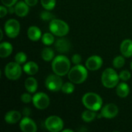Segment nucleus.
Returning a JSON list of instances; mask_svg holds the SVG:
<instances>
[{"mask_svg":"<svg viewBox=\"0 0 132 132\" xmlns=\"http://www.w3.org/2000/svg\"><path fill=\"white\" fill-rule=\"evenodd\" d=\"M52 69L54 73L63 77L67 74L70 70V61L63 55L56 56L52 63Z\"/></svg>","mask_w":132,"mask_h":132,"instance_id":"nucleus-1","label":"nucleus"},{"mask_svg":"<svg viewBox=\"0 0 132 132\" xmlns=\"http://www.w3.org/2000/svg\"><path fill=\"white\" fill-rule=\"evenodd\" d=\"M82 102L87 109L94 111H99L103 105L102 98L98 94L92 92L85 94L82 97Z\"/></svg>","mask_w":132,"mask_h":132,"instance_id":"nucleus-2","label":"nucleus"},{"mask_svg":"<svg viewBox=\"0 0 132 132\" xmlns=\"http://www.w3.org/2000/svg\"><path fill=\"white\" fill-rule=\"evenodd\" d=\"M87 75L88 73L87 69L84 66L78 64L75 65L70 70L68 73V78L70 82L76 84H80L87 80Z\"/></svg>","mask_w":132,"mask_h":132,"instance_id":"nucleus-3","label":"nucleus"},{"mask_svg":"<svg viewBox=\"0 0 132 132\" xmlns=\"http://www.w3.org/2000/svg\"><path fill=\"white\" fill-rule=\"evenodd\" d=\"M119 75L116 73L114 69H106L101 76L102 84L107 88H114L117 87L119 82Z\"/></svg>","mask_w":132,"mask_h":132,"instance_id":"nucleus-4","label":"nucleus"},{"mask_svg":"<svg viewBox=\"0 0 132 132\" xmlns=\"http://www.w3.org/2000/svg\"><path fill=\"white\" fill-rule=\"evenodd\" d=\"M50 30L53 35L63 37L69 32L70 27L66 22L61 19H53L52 21H50Z\"/></svg>","mask_w":132,"mask_h":132,"instance_id":"nucleus-5","label":"nucleus"},{"mask_svg":"<svg viewBox=\"0 0 132 132\" xmlns=\"http://www.w3.org/2000/svg\"><path fill=\"white\" fill-rule=\"evenodd\" d=\"M5 77L12 80H18L22 75V68L20 64L16 62H10L5 67Z\"/></svg>","mask_w":132,"mask_h":132,"instance_id":"nucleus-6","label":"nucleus"},{"mask_svg":"<svg viewBox=\"0 0 132 132\" xmlns=\"http://www.w3.org/2000/svg\"><path fill=\"white\" fill-rule=\"evenodd\" d=\"M63 80L60 78V76L57 75V74H51L49 75L45 81V85L46 87L50 90V91H58L60 90H61L62 86H63Z\"/></svg>","mask_w":132,"mask_h":132,"instance_id":"nucleus-7","label":"nucleus"},{"mask_svg":"<svg viewBox=\"0 0 132 132\" xmlns=\"http://www.w3.org/2000/svg\"><path fill=\"white\" fill-rule=\"evenodd\" d=\"M45 126L48 131L51 132H59L63 130V121L58 116H50L45 121Z\"/></svg>","mask_w":132,"mask_h":132,"instance_id":"nucleus-8","label":"nucleus"},{"mask_svg":"<svg viewBox=\"0 0 132 132\" xmlns=\"http://www.w3.org/2000/svg\"><path fill=\"white\" fill-rule=\"evenodd\" d=\"M4 30L9 38H15L20 32V24L19 21L14 19L6 21L4 26Z\"/></svg>","mask_w":132,"mask_h":132,"instance_id":"nucleus-9","label":"nucleus"},{"mask_svg":"<svg viewBox=\"0 0 132 132\" xmlns=\"http://www.w3.org/2000/svg\"><path fill=\"white\" fill-rule=\"evenodd\" d=\"M32 103H33V105L37 109L44 110L48 108V106L50 105V97H48L46 94L39 92V93L36 94L32 97Z\"/></svg>","mask_w":132,"mask_h":132,"instance_id":"nucleus-10","label":"nucleus"},{"mask_svg":"<svg viewBox=\"0 0 132 132\" xmlns=\"http://www.w3.org/2000/svg\"><path fill=\"white\" fill-rule=\"evenodd\" d=\"M118 108L114 104H108L101 109V114L105 118H114L118 114Z\"/></svg>","mask_w":132,"mask_h":132,"instance_id":"nucleus-11","label":"nucleus"},{"mask_svg":"<svg viewBox=\"0 0 132 132\" xmlns=\"http://www.w3.org/2000/svg\"><path fill=\"white\" fill-rule=\"evenodd\" d=\"M103 64V60L99 56H91L86 61L87 69L91 71H95L99 70Z\"/></svg>","mask_w":132,"mask_h":132,"instance_id":"nucleus-12","label":"nucleus"},{"mask_svg":"<svg viewBox=\"0 0 132 132\" xmlns=\"http://www.w3.org/2000/svg\"><path fill=\"white\" fill-rule=\"evenodd\" d=\"M19 128L23 132H36L37 130L36 123L29 117H24L20 121Z\"/></svg>","mask_w":132,"mask_h":132,"instance_id":"nucleus-13","label":"nucleus"},{"mask_svg":"<svg viewBox=\"0 0 132 132\" xmlns=\"http://www.w3.org/2000/svg\"><path fill=\"white\" fill-rule=\"evenodd\" d=\"M55 48L56 50L61 53H65L70 51L71 48L70 42L65 38H60L56 40L55 43Z\"/></svg>","mask_w":132,"mask_h":132,"instance_id":"nucleus-14","label":"nucleus"},{"mask_svg":"<svg viewBox=\"0 0 132 132\" xmlns=\"http://www.w3.org/2000/svg\"><path fill=\"white\" fill-rule=\"evenodd\" d=\"M21 114L17 111H8L5 115V121L8 124L10 125H13L15 124L17 122H19V121H21Z\"/></svg>","mask_w":132,"mask_h":132,"instance_id":"nucleus-15","label":"nucleus"},{"mask_svg":"<svg viewBox=\"0 0 132 132\" xmlns=\"http://www.w3.org/2000/svg\"><path fill=\"white\" fill-rule=\"evenodd\" d=\"M121 52L125 57L132 56V40L127 39H125L121 44Z\"/></svg>","mask_w":132,"mask_h":132,"instance_id":"nucleus-16","label":"nucleus"},{"mask_svg":"<svg viewBox=\"0 0 132 132\" xmlns=\"http://www.w3.org/2000/svg\"><path fill=\"white\" fill-rule=\"evenodd\" d=\"M15 13L19 17H24L29 13V5L24 2H19L15 5Z\"/></svg>","mask_w":132,"mask_h":132,"instance_id":"nucleus-17","label":"nucleus"},{"mask_svg":"<svg viewBox=\"0 0 132 132\" xmlns=\"http://www.w3.org/2000/svg\"><path fill=\"white\" fill-rule=\"evenodd\" d=\"M27 35H28L29 39L32 41H38L42 36L40 29L37 26H30L28 29Z\"/></svg>","mask_w":132,"mask_h":132,"instance_id":"nucleus-18","label":"nucleus"},{"mask_svg":"<svg viewBox=\"0 0 132 132\" xmlns=\"http://www.w3.org/2000/svg\"><path fill=\"white\" fill-rule=\"evenodd\" d=\"M130 88L129 86L126 83H120L116 87V93L118 97H126L129 94Z\"/></svg>","mask_w":132,"mask_h":132,"instance_id":"nucleus-19","label":"nucleus"},{"mask_svg":"<svg viewBox=\"0 0 132 132\" xmlns=\"http://www.w3.org/2000/svg\"><path fill=\"white\" fill-rule=\"evenodd\" d=\"M12 52V46L8 42H3L0 44V57L5 58Z\"/></svg>","mask_w":132,"mask_h":132,"instance_id":"nucleus-20","label":"nucleus"},{"mask_svg":"<svg viewBox=\"0 0 132 132\" xmlns=\"http://www.w3.org/2000/svg\"><path fill=\"white\" fill-rule=\"evenodd\" d=\"M25 87L29 93H35L38 87L37 80L34 77H28L25 81Z\"/></svg>","mask_w":132,"mask_h":132,"instance_id":"nucleus-21","label":"nucleus"},{"mask_svg":"<svg viewBox=\"0 0 132 132\" xmlns=\"http://www.w3.org/2000/svg\"><path fill=\"white\" fill-rule=\"evenodd\" d=\"M23 71L27 73L28 75H35L38 70H39V67L38 65L35 63V62H28L26 63L24 66H23Z\"/></svg>","mask_w":132,"mask_h":132,"instance_id":"nucleus-22","label":"nucleus"},{"mask_svg":"<svg viewBox=\"0 0 132 132\" xmlns=\"http://www.w3.org/2000/svg\"><path fill=\"white\" fill-rule=\"evenodd\" d=\"M96 117H97L96 111H92V110H89V109L84 111L82 115H81L83 121L85 122H91L96 118Z\"/></svg>","mask_w":132,"mask_h":132,"instance_id":"nucleus-23","label":"nucleus"},{"mask_svg":"<svg viewBox=\"0 0 132 132\" xmlns=\"http://www.w3.org/2000/svg\"><path fill=\"white\" fill-rule=\"evenodd\" d=\"M42 59L45 61H51L54 59V52L53 50L50 47H46L42 50L41 53Z\"/></svg>","mask_w":132,"mask_h":132,"instance_id":"nucleus-24","label":"nucleus"},{"mask_svg":"<svg viewBox=\"0 0 132 132\" xmlns=\"http://www.w3.org/2000/svg\"><path fill=\"white\" fill-rule=\"evenodd\" d=\"M55 41L54 36L50 32H46L43 34V36H42V42L45 44V45H52Z\"/></svg>","mask_w":132,"mask_h":132,"instance_id":"nucleus-25","label":"nucleus"},{"mask_svg":"<svg viewBox=\"0 0 132 132\" xmlns=\"http://www.w3.org/2000/svg\"><path fill=\"white\" fill-rule=\"evenodd\" d=\"M125 63V60L124 56H118L113 60V66L117 69H120L122 67H124Z\"/></svg>","mask_w":132,"mask_h":132,"instance_id":"nucleus-26","label":"nucleus"},{"mask_svg":"<svg viewBox=\"0 0 132 132\" xmlns=\"http://www.w3.org/2000/svg\"><path fill=\"white\" fill-rule=\"evenodd\" d=\"M74 85L71 82V83H65L63 84L62 86V88H61V90L64 93V94H72L73 91H74Z\"/></svg>","mask_w":132,"mask_h":132,"instance_id":"nucleus-27","label":"nucleus"},{"mask_svg":"<svg viewBox=\"0 0 132 132\" xmlns=\"http://www.w3.org/2000/svg\"><path fill=\"white\" fill-rule=\"evenodd\" d=\"M42 6L46 10H52L56 5V0H41Z\"/></svg>","mask_w":132,"mask_h":132,"instance_id":"nucleus-28","label":"nucleus"},{"mask_svg":"<svg viewBox=\"0 0 132 132\" xmlns=\"http://www.w3.org/2000/svg\"><path fill=\"white\" fill-rule=\"evenodd\" d=\"M27 60V56L26 54L24 53L23 52H19L16 53L15 56V61L16 63H18L19 64H22L24 63Z\"/></svg>","mask_w":132,"mask_h":132,"instance_id":"nucleus-29","label":"nucleus"},{"mask_svg":"<svg viewBox=\"0 0 132 132\" xmlns=\"http://www.w3.org/2000/svg\"><path fill=\"white\" fill-rule=\"evenodd\" d=\"M40 18L44 21H52L54 19V15L48 11H43L40 13Z\"/></svg>","mask_w":132,"mask_h":132,"instance_id":"nucleus-30","label":"nucleus"},{"mask_svg":"<svg viewBox=\"0 0 132 132\" xmlns=\"http://www.w3.org/2000/svg\"><path fill=\"white\" fill-rule=\"evenodd\" d=\"M131 73L128 71V70H123L119 74V77L121 80H124V81H127L130 78H131Z\"/></svg>","mask_w":132,"mask_h":132,"instance_id":"nucleus-31","label":"nucleus"},{"mask_svg":"<svg viewBox=\"0 0 132 132\" xmlns=\"http://www.w3.org/2000/svg\"><path fill=\"white\" fill-rule=\"evenodd\" d=\"M21 101L25 104H28V103L31 102V101H32V97H31V95L29 94L24 93L21 96Z\"/></svg>","mask_w":132,"mask_h":132,"instance_id":"nucleus-32","label":"nucleus"},{"mask_svg":"<svg viewBox=\"0 0 132 132\" xmlns=\"http://www.w3.org/2000/svg\"><path fill=\"white\" fill-rule=\"evenodd\" d=\"M81 56L79 55V54H74L73 56H72V62L73 63H74L75 65H78L81 62Z\"/></svg>","mask_w":132,"mask_h":132,"instance_id":"nucleus-33","label":"nucleus"},{"mask_svg":"<svg viewBox=\"0 0 132 132\" xmlns=\"http://www.w3.org/2000/svg\"><path fill=\"white\" fill-rule=\"evenodd\" d=\"M3 5L6 7H11L13 5H15L17 2V0H1Z\"/></svg>","mask_w":132,"mask_h":132,"instance_id":"nucleus-34","label":"nucleus"},{"mask_svg":"<svg viewBox=\"0 0 132 132\" xmlns=\"http://www.w3.org/2000/svg\"><path fill=\"white\" fill-rule=\"evenodd\" d=\"M8 12V10L6 9V6L5 7V5H1L0 6V17L1 18H3L6 15Z\"/></svg>","mask_w":132,"mask_h":132,"instance_id":"nucleus-35","label":"nucleus"},{"mask_svg":"<svg viewBox=\"0 0 132 132\" xmlns=\"http://www.w3.org/2000/svg\"><path fill=\"white\" fill-rule=\"evenodd\" d=\"M25 2L29 5V6H34L37 4L38 0H25Z\"/></svg>","mask_w":132,"mask_h":132,"instance_id":"nucleus-36","label":"nucleus"},{"mask_svg":"<svg viewBox=\"0 0 132 132\" xmlns=\"http://www.w3.org/2000/svg\"><path fill=\"white\" fill-rule=\"evenodd\" d=\"M22 113H23V114H24L25 117H29V115L31 114V111H30L29 108H25V109L23 110Z\"/></svg>","mask_w":132,"mask_h":132,"instance_id":"nucleus-37","label":"nucleus"},{"mask_svg":"<svg viewBox=\"0 0 132 132\" xmlns=\"http://www.w3.org/2000/svg\"><path fill=\"white\" fill-rule=\"evenodd\" d=\"M62 131H63V132H67V131L73 132V131H72V130H70V129H65V130H62Z\"/></svg>","mask_w":132,"mask_h":132,"instance_id":"nucleus-38","label":"nucleus"},{"mask_svg":"<svg viewBox=\"0 0 132 132\" xmlns=\"http://www.w3.org/2000/svg\"><path fill=\"white\" fill-rule=\"evenodd\" d=\"M0 34H1V39H2V37H3V32H2V29H0Z\"/></svg>","mask_w":132,"mask_h":132,"instance_id":"nucleus-39","label":"nucleus"},{"mask_svg":"<svg viewBox=\"0 0 132 132\" xmlns=\"http://www.w3.org/2000/svg\"><path fill=\"white\" fill-rule=\"evenodd\" d=\"M131 69L132 70V61H131Z\"/></svg>","mask_w":132,"mask_h":132,"instance_id":"nucleus-40","label":"nucleus"}]
</instances>
